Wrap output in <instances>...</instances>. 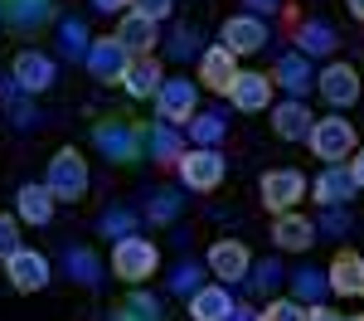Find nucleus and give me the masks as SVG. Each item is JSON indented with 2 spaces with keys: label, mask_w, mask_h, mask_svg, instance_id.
<instances>
[{
  "label": "nucleus",
  "mask_w": 364,
  "mask_h": 321,
  "mask_svg": "<svg viewBox=\"0 0 364 321\" xmlns=\"http://www.w3.org/2000/svg\"><path fill=\"white\" fill-rule=\"evenodd\" d=\"M49 195L54 200H83L87 195V166L83 156L73 151V146H63V151H54V161H49Z\"/></svg>",
  "instance_id": "nucleus-1"
},
{
  "label": "nucleus",
  "mask_w": 364,
  "mask_h": 321,
  "mask_svg": "<svg viewBox=\"0 0 364 321\" xmlns=\"http://www.w3.org/2000/svg\"><path fill=\"white\" fill-rule=\"evenodd\" d=\"M156 243L151 238H136V233H127V238H117L112 248V273L122 283H141V278H151L156 273Z\"/></svg>",
  "instance_id": "nucleus-2"
},
{
  "label": "nucleus",
  "mask_w": 364,
  "mask_h": 321,
  "mask_svg": "<svg viewBox=\"0 0 364 321\" xmlns=\"http://www.w3.org/2000/svg\"><path fill=\"white\" fill-rule=\"evenodd\" d=\"M311 151L321 156V161H345L350 156V146H355V122H345V117H321V122H311Z\"/></svg>",
  "instance_id": "nucleus-3"
},
{
  "label": "nucleus",
  "mask_w": 364,
  "mask_h": 321,
  "mask_svg": "<svg viewBox=\"0 0 364 321\" xmlns=\"http://www.w3.org/2000/svg\"><path fill=\"white\" fill-rule=\"evenodd\" d=\"M180 180H185L190 190H214V185L224 180V156H219L214 146L185 151V156H180Z\"/></svg>",
  "instance_id": "nucleus-4"
},
{
  "label": "nucleus",
  "mask_w": 364,
  "mask_h": 321,
  "mask_svg": "<svg viewBox=\"0 0 364 321\" xmlns=\"http://www.w3.org/2000/svg\"><path fill=\"white\" fill-rule=\"evenodd\" d=\"M5 278L15 283V292H39L49 283V258H39L34 248H15L5 258Z\"/></svg>",
  "instance_id": "nucleus-5"
},
{
  "label": "nucleus",
  "mask_w": 364,
  "mask_h": 321,
  "mask_svg": "<svg viewBox=\"0 0 364 321\" xmlns=\"http://www.w3.org/2000/svg\"><path fill=\"white\" fill-rule=\"evenodd\" d=\"M127 63H132V54H127L117 39H92V44H87V73L102 78V83H122Z\"/></svg>",
  "instance_id": "nucleus-6"
},
{
  "label": "nucleus",
  "mask_w": 364,
  "mask_h": 321,
  "mask_svg": "<svg viewBox=\"0 0 364 321\" xmlns=\"http://www.w3.org/2000/svg\"><path fill=\"white\" fill-rule=\"evenodd\" d=\"M301 195H306V175H296V171H267L262 175V204L267 209L287 214Z\"/></svg>",
  "instance_id": "nucleus-7"
},
{
  "label": "nucleus",
  "mask_w": 364,
  "mask_h": 321,
  "mask_svg": "<svg viewBox=\"0 0 364 321\" xmlns=\"http://www.w3.org/2000/svg\"><path fill=\"white\" fill-rule=\"evenodd\" d=\"M316 83H321V98H326L331 107H355V102H360V73H355L350 63H331Z\"/></svg>",
  "instance_id": "nucleus-8"
},
{
  "label": "nucleus",
  "mask_w": 364,
  "mask_h": 321,
  "mask_svg": "<svg viewBox=\"0 0 364 321\" xmlns=\"http://www.w3.org/2000/svg\"><path fill=\"white\" fill-rule=\"evenodd\" d=\"M156 98H161V122H170V127L195 117V83L190 78H166Z\"/></svg>",
  "instance_id": "nucleus-9"
},
{
  "label": "nucleus",
  "mask_w": 364,
  "mask_h": 321,
  "mask_svg": "<svg viewBox=\"0 0 364 321\" xmlns=\"http://www.w3.org/2000/svg\"><path fill=\"white\" fill-rule=\"evenodd\" d=\"M262 44H267V25L257 15H233V20H224V49H233V54H257Z\"/></svg>",
  "instance_id": "nucleus-10"
},
{
  "label": "nucleus",
  "mask_w": 364,
  "mask_h": 321,
  "mask_svg": "<svg viewBox=\"0 0 364 321\" xmlns=\"http://www.w3.org/2000/svg\"><path fill=\"white\" fill-rule=\"evenodd\" d=\"M0 15H5V25L29 34V29L49 25L54 20V0H0Z\"/></svg>",
  "instance_id": "nucleus-11"
},
{
  "label": "nucleus",
  "mask_w": 364,
  "mask_h": 321,
  "mask_svg": "<svg viewBox=\"0 0 364 321\" xmlns=\"http://www.w3.org/2000/svg\"><path fill=\"white\" fill-rule=\"evenodd\" d=\"M209 268H214V278H224V283H238V278H248V248L243 243H233V238H219L214 248H209Z\"/></svg>",
  "instance_id": "nucleus-12"
},
{
  "label": "nucleus",
  "mask_w": 364,
  "mask_h": 321,
  "mask_svg": "<svg viewBox=\"0 0 364 321\" xmlns=\"http://www.w3.org/2000/svg\"><path fill=\"white\" fill-rule=\"evenodd\" d=\"M233 78H238V68H233V49H224V44L204 49V58H199V83L214 88V93H228Z\"/></svg>",
  "instance_id": "nucleus-13"
},
{
  "label": "nucleus",
  "mask_w": 364,
  "mask_h": 321,
  "mask_svg": "<svg viewBox=\"0 0 364 321\" xmlns=\"http://www.w3.org/2000/svg\"><path fill=\"white\" fill-rule=\"evenodd\" d=\"M311 190H316V200H321V204H331V209H336V204L355 200V190H360V185H355L350 166H326V171L316 175V185H311Z\"/></svg>",
  "instance_id": "nucleus-14"
},
{
  "label": "nucleus",
  "mask_w": 364,
  "mask_h": 321,
  "mask_svg": "<svg viewBox=\"0 0 364 321\" xmlns=\"http://www.w3.org/2000/svg\"><path fill=\"white\" fill-rule=\"evenodd\" d=\"M15 83L25 88V93H44V88L54 83V58L39 54V49H25V54L15 58Z\"/></svg>",
  "instance_id": "nucleus-15"
},
{
  "label": "nucleus",
  "mask_w": 364,
  "mask_h": 321,
  "mask_svg": "<svg viewBox=\"0 0 364 321\" xmlns=\"http://www.w3.org/2000/svg\"><path fill=\"white\" fill-rule=\"evenodd\" d=\"M326 283H331V292H340V297H364V258L360 253H336Z\"/></svg>",
  "instance_id": "nucleus-16"
},
{
  "label": "nucleus",
  "mask_w": 364,
  "mask_h": 321,
  "mask_svg": "<svg viewBox=\"0 0 364 321\" xmlns=\"http://www.w3.org/2000/svg\"><path fill=\"white\" fill-rule=\"evenodd\" d=\"M228 98H233V107H243V112H262V107L272 102V83H267L262 73H238L233 88H228Z\"/></svg>",
  "instance_id": "nucleus-17"
},
{
  "label": "nucleus",
  "mask_w": 364,
  "mask_h": 321,
  "mask_svg": "<svg viewBox=\"0 0 364 321\" xmlns=\"http://www.w3.org/2000/svg\"><path fill=\"white\" fill-rule=\"evenodd\" d=\"M161 83H166V78H161V63H156L151 54L132 58L127 73H122V88H127L132 98H151V93H161Z\"/></svg>",
  "instance_id": "nucleus-18"
},
{
  "label": "nucleus",
  "mask_w": 364,
  "mask_h": 321,
  "mask_svg": "<svg viewBox=\"0 0 364 321\" xmlns=\"http://www.w3.org/2000/svg\"><path fill=\"white\" fill-rule=\"evenodd\" d=\"M92 142L102 146L112 161H136V137H132V127H127V122H97Z\"/></svg>",
  "instance_id": "nucleus-19"
},
{
  "label": "nucleus",
  "mask_w": 364,
  "mask_h": 321,
  "mask_svg": "<svg viewBox=\"0 0 364 321\" xmlns=\"http://www.w3.org/2000/svg\"><path fill=\"white\" fill-rule=\"evenodd\" d=\"M117 44L127 49L132 58H141V54H151V44H156V20H141V15H127L122 20V29L112 34Z\"/></svg>",
  "instance_id": "nucleus-20"
},
{
  "label": "nucleus",
  "mask_w": 364,
  "mask_h": 321,
  "mask_svg": "<svg viewBox=\"0 0 364 321\" xmlns=\"http://www.w3.org/2000/svg\"><path fill=\"white\" fill-rule=\"evenodd\" d=\"M311 122H316V117H311L301 102H282V107H272V127H277L282 142H306Z\"/></svg>",
  "instance_id": "nucleus-21"
},
{
  "label": "nucleus",
  "mask_w": 364,
  "mask_h": 321,
  "mask_svg": "<svg viewBox=\"0 0 364 321\" xmlns=\"http://www.w3.org/2000/svg\"><path fill=\"white\" fill-rule=\"evenodd\" d=\"M316 224L301 219V214H277V224H272V238H277V248H311L316 243Z\"/></svg>",
  "instance_id": "nucleus-22"
},
{
  "label": "nucleus",
  "mask_w": 364,
  "mask_h": 321,
  "mask_svg": "<svg viewBox=\"0 0 364 321\" xmlns=\"http://www.w3.org/2000/svg\"><path fill=\"white\" fill-rule=\"evenodd\" d=\"M20 219L29 224H49L54 219V195H49V185H20Z\"/></svg>",
  "instance_id": "nucleus-23"
},
{
  "label": "nucleus",
  "mask_w": 364,
  "mask_h": 321,
  "mask_svg": "<svg viewBox=\"0 0 364 321\" xmlns=\"http://www.w3.org/2000/svg\"><path fill=\"white\" fill-rule=\"evenodd\" d=\"M228 292L224 288H199V292H190V317L195 321H224L228 317Z\"/></svg>",
  "instance_id": "nucleus-24"
},
{
  "label": "nucleus",
  "mask_w": 364,
  "mask_h": 321,
  "mask_svg": "<svg viewBox=\"0 0 364 321\" xmlns=\"http://www.w3.org/2000/svg\"><path fill=\"white\" fill-rule=\"evenodd\" d=\"M151 156H156V166H180V156H185V142H180V132L175 127H151Z\"/></svg>",
  "instance_id": "nucleus-25"
},
{
  "label": "nucleus",
  "mask_w": 364,
  "mask_h": 321,
  "mask_svg": "<svg viewBox=\"0 0 364 321\" xmlns=\"http://www.w3.org/2000/svg\"><path fill=\"white\" fill-rule=\"evenodd\" d=\"M296 44H301V58H321L336 49V29L326 25V20H311V25H301Z\"/></svg>",
  "instance_id": "nucleus-26"
},
{
  "label": "nucleus",
  "mask_w": 364,
  "mask_h": 321,
  "mask_svg": "<svg viewBox=\"0 0 364 321\" xmlns=\"http://www.w3.org/2000/svg\"><path fill=\"white\" fill-rule=\"evenodd\" d=\"M107 321H166V317H161V302H156V297L132 292L122 307H112V317H107Z\"/></svg>",
  "instance_id": "nucleus-27"
},
{
  "label": "nucleus",
  "mask_w": 364,
  "mask_h": 321,
  "mask_svg": "<svg viewBox=\"0 0 364 321\" xmlns=\"http://www.w3.org/2000/svg\"><path fill=\"white\" fill-rule=\"evenodd\" d=\"M277 83L287 88V93H306L311 88V63L301 54H282L277 58Z\"/></svg>",
  "instance_id": "nucleus-28"
},
{
  "label": "nucleus",
  "mask_w": 364,
  "mask_h": 321,
  "mask_svg": "<svg viewBox=\"0 0 364 321\" xmlns=\"http://www.w3.org/2000/svg\"><path fill=\"white\" fill-rule=\"evenodd\" d=\"M63 263H68V273H73L83 288H97V283H102V268H97V253H92V248H68Z\"/></svg>",
  "instance_id": "nucleus-29"
},
{
  "label": "nucleus",
  "mask_w": 364,
  "mask_h": 321,
  "mask_svg": "<svg viewBox=\"0 0 364 321\" xmlns=\"http://www.w3.org/2000/svg\"><path fill=\"white\" fill-rule=\"evenodd\" d=\"M291 288H296V302H321L331 283H326V273H316V268H301L296 278H291Z\"/></svg>",
  "instance_id": "nucleus-30"
},
{
  "label": "nucleus",
  "mask_w": 364,
  "mask_h": 321,
  "mask_svg": "<svg viewBox=\"0 0 364 321\" xmlns=\"http://www.w3.org/2000/svg\"><path fill=\"white\" fill-rule=\"evenodd\" d=\"M58 44H63L68 58H78V54L87 58V44H92V39H87V25L83 20H63V25H58Z\"/></svg>",
  "instance_id": "nucleus-31"
},
{
  "label": "nucleus",
  "mask_w": 364,
  "mask_h": 321,
  "mask_svg": "<svg viewBox=\"0 0 364 321\" xmlns=\"http://www.w3.org/2000/svg\"><path fill=\"white\" fill-rule=\"evenodd\" d=\"M190 132H195V146H219V142H224V117H219V112L190 117Z\"/></svg>",
  "instance_id": "nucleus-32"
},
{
  "label": "nucleus",
  "mask_w": 364,
  "mask_h": 321,
  "mask_svg": "<svg viewBox=\"0 0 364 321\" xmlns=\"http://www.w3.org/2000/svg\"><path fill=\"white\" fill-rule=\"evenodd\" d=\"M248 273H252V278H248V288H252V292H262V297H267V292H272V288H277V283H282V278H287V273H282V263H277V258L257 263V268H248Z\"/></svg>",
  "instance_id": "nucleus-33"
},
{
  "label": "nucleus",
  "mask_w": 364,
  "mask_h": 321,
  "mask_svg": "<svg viewBox=\"0 0 364 321\" xmlns=\"http://www.w3.org/2000/svg\"><path fill=\"white\" fill-rule=\"evenodd\" d=\"M97 229H102V233H112V238H117V233H122V238H127V233L136 229V219H132V214H127V209H107V214H102V219H97Z\"/></svg>",
  "instance_id": "nucleus-34"
},
{
  "label": "nucleus",
  "mask_w": 364,
  "mask_h": 321,
  "mask_svg": "<svg viewBox=\"0 0 364 321\" xmlns=\"http://www.w3.org/2000/svg\"><path fill=\"white\" fill-rule=\"evenodd\" d=\"M146 214H151L156 224H166V219H175V214H180V200H175V190H161V195L151 200V209H146Z\"/></svg>",
  "instance_id": "nucleus-35"
},
{
  "label": "nucleus",
  "mask_w": 364,
  "mask_h": 321,
  "mask_svg": "<svg viewBox=\"0 0 364 321\" xmlns=\"http://www.w3.org/2000/svg\"><path fill=\"white\" fill-rule=\"evenodd\" d=\"M257 321H306V307L301 302H272Z\"/></svg>",
  "instance_id": "nucleus-36"
},
{
  "label": "nucleus",
  "mask_w": 364,
  "mask_h": 321,
  "mask_svg": "<svg viewBox=\"0 0 364 321\" xmlns=\"http://www.w3.org/2000/svg\"><path fill=\"white\" fill-rule=\"evenodd\" d=\"M170 288L185 292V297L199 292V263H180V268H175V278H170Z\"/></svg>",
  "instance_id": "nucleus-37"
},
{
  "label": "nucleus",
  "mask_w": 364,
  "mask_h": 321,
  "mask_svg": "<svg viewBox=\"0 0 364 321\" xmlns=\"http://www.w3.org/2000/svg\"><path fill=\"white\" fill-rule=\"evenodd\" d=\"M170 5L175 0H132V15H141V20H166Z\"/></svg>",
  "instance_id": "nucleus-38"
},
{
  "label": "nucleus",
  "mask_w": 364,
  "mask_h": 321,
  "mask_svg": "<svg viewBox=\"0 0 364 321\" xmlns=\"http://www.w3.org/2000/svg\"><path fill=\"white\" fill-rule=\"evenodd\" d=\"M15 248H20V229H15L10 214H0V258H10Z\"/></svg>",
  "instance_id": "nucleus-39"
},
{
  "label": "nucleus",
  "mask_w": 364,
  "mask_h": 321,
  "mask_svg": "<svg viewBox=\"0 0 364 321\" xmlns=\"http://www.w3.org/2000/svg\"><path fill=\"white\" fill-rule=\"evenodd\" d=\"M195 44H199V39L190 34V29H175V39H170V58H190Z\"/></svg>",
  "instance_id": "nucleus-40"
},
{
  "label": "nucleus",
  "mask_w": 364,
  "mask_h": 321,
  "mask_svg": "<svg viewBox=\"0 0 364 321\" xmlns=\"http://www.w3.org/2000/svg\"><path fill=\"white\" fill-rule=\"evenodd\" d=\"M243 5H248L252 15H272V10H277L282 0H243Z\"/></svg>",
  "instance_id": "nucleus-41"
},
{
  "label": "nucleus",
  "mask_w": 364,
  "mask_h": 321,
  "mask_svg": "<svg viewBox=\"0 0 364 321\" xmlns=\"http://www.w3.org/2000/svg\"><path fill=\"white\" fill-rule=\"evenodd\" d=\"M224 321H257V312H252V307H228Z\"/></svg>",
  "instance_id": "nucleus-42"
},
{
  "label": "nucleus",
  "mask_w": 364,
  "mask_h": 321,
  "mask_svg": "<svg viewBox=\"0 0 364 321\" xmlns=\"http://www.w3.org/2000/svg\"><path fill=\"white\" fill-rule=\"evenodd\" d=\"M350 175H355V185H364V151L355 156V161H350Z\"/></svg>",
  "instance_id": "nucleus-43"
},
{
  "label": "nucleus",
  "mask_w": 364,
  "mask_h": 321,
  "mask_svg": "<svg viewBox=\"0 0 364 321\" xmlns=\"http://www.w3.org/2000/svg\"><path fill=\"white\" fill-rule=\"evenodd\" d=\"M92 5H97V10H107V15H112V10H122V5H132V0H92Z\"/></svg>",
  "instance_id": "nucleus-44"
},
{
  "label": "nucleus",
  "mask_w": 364,
  "mask_h": 321,
  "mask_svg": "<svg viewBox=\"0 0 364 321\" xmlns=\"http://www.w3.org/2000/svg\"><path fill=\"white\" fill-rule=\"evenodd\" d=\"M306 321H340V317H336V312H326V307H316V312H311Z\"/></svg>",
  "instance_id": "nucleus-45"
},
{
  "label": "nucleus",
  "mask_w": 364,
  "mask_h": 321,
  "mask_svg": "<svg viewBox=\"0 0 364 321\" xmlns=\"http://www.w3.org/2000/svg\"><path fill=\"white\" fill-rule=\"evenodd\" d=\"M345 5H350V15H355V20H364V0H345Z\"/></svg>",
  "instance_id": "nucleus-46"
},
{
  "label": "nucleus",
  "mask_w": 364,
  "mask_h": 321,
  "mask_svg": "<svg viewBox=\"0 0 364 321\" xmlns=\"http://www.w3.org/2000/svg\"><path fill=\"white\" fill-rule=\"evenodd\" d=\"M350 321H364V317H350Z\"/></svg>",
  "instance_id": "nucleus-47"
}]
</instances>
